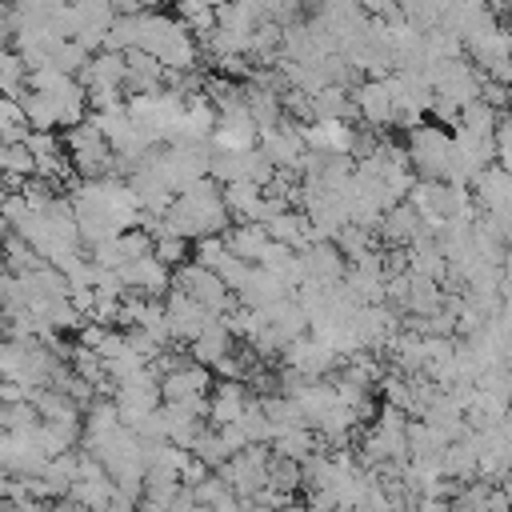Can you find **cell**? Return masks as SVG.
<instances>
[{"label":"cell","mask_w":512,"mask_h":512,"mask_svg":"<svg viewBox=\"0 0 512 512\" xmlns=\"http://www.w3.org/2000/svg\"><path fill=\"white\" fill-rule=\"evenodd\" d=\"M408 164L428 180H448L452 132H444L440 124H412V132H408Z\"/></svg>","instance_id":"6da1fadb"},{"label":"cell","mask_w":512,"mask_h":512,"mask_svg":"<svg viewBox=\"0 0 512 512\" xmlns=\"http://www.w3.org/2000/svg\"><path fill=\"white\" fill-rule=\"evenodd\" d=\"M172 288H180V292H188L192 300H200L212 316H224L228 308H232V292H228V284L208 268V264H200V260H184L180 268H172Z\"/></svg>","instance_id":"7a4b0ae2"},{"label":"cell","mask_w":512,"mask_h":512,"mask_svg":"<svg viewBox=\"0 0 512 512\" xmlns=\"http://www.w3.org/2000/svg\"><path fill=\"white\" fill-rule=\"evenodd\" d=\"M212 388V372L208 364H172L168 372H160V400L168 404H180V400H204Z\"/></svg>","instance_id":"3957f363"},{"label":"cell","mask_w":512,"mask_h":512,"mask_svg":"<svg viewBox=\"0 0 512 512\" xmlns=\"http://www.w3.org/2000/svg\"><path fill=\"white\" fill-rule=\"evenodd\" d=\"M352 104H356V116H360L368 128H388V124H396V100H392L388 76H368V80L356 88Z\"/></svg>","instance_id":"277c9868"},{"label":"cell","mask_w":512,"mask_h":512,"mask_svg":"<svg viewBox=\"0 0 512 512\" xmlns=\"http://www.w3.org/2000/svg\"><path fill=\"white\" fill-rule=\"evenodd\" d=\"M164 316H168V332H172V340H180V344L196 340V336L204 332V324L212 320V312H208L200 300H192L188 292H180V288L168 292V300H164Z\"/></svg>","instance_id":"5b68a950"},{"label":"cell","mask_w":512,"mask_h":512,"mask_svg":"<svg viewBox=\"0 0 512 512\" xmlns=\"http://www.w3.org/2000/svg\"><path fill=\"white\" fill-rule=\"evenodd\" d=\"M244 404H248V388L236 376H224L220 384L208 388V420L212 424H232L244 412Z\"/></svg>","instance_id":"8992f818"},{"label":"cell","mask_w":512,"mask_h":512,"mask_svg":"<svg viewBox=\"0 0 512 512\" xmlns=\"http://www.w3.org/2000/svg\"><path fill=\"white\" fill-rule=\"evenodd\" d=\"M160 84H164V64L144 48H128L124 52V88L128 92H156Z\"/></svg>","instance_id":"52a82bcc"},{"label":"cell","mask_w":512,"mask_h":512,"mask_svg":"<svg viewBox=\"0 0 512 512\" xmlns=\"http://www.w3.org/2000/svg\"><path fill=\"white\" fill-rule=\"evenodd\" d=\"M188 344H192V360H200V364L212 368L220 356L232 352V332H228L224 316H212V320L204 324V332H200L196 340H188Z\"/></svg>","instance_id":"ba28073f"},{"label":"cell","mask_w":512,"mask_h":512,"mask_svg":"<svg viewBox=\"0 0 512 512\" xmlns=\"http://www.w3.org/2000/svg\"><path fill=\"white\" fill-rule=\"evenodd\" d=\"M236 428L244 432V440H248V444H264V440H272V424H268V416H264V404H260V400H252V396H248L244 412L236 416Z\"/></svg>","instance_id":"9c48e42d"},{"label":"cell","mask_w":512,"mask_h":512,"mask_svg":"<svg viewBox=\"0 0 512 512\" xmlns=\"http://www.w3.org/2000/svg\"><path fill=\"white\" fill-rule=\"evenodd\" d=\"M24 84H28V64H24V56L0 52V92H4V96H20Z\"/></svg>","instance_id":"30bf717a"},{"label":"cell","mask_w":512,"mask_h":512,"mask_svg":"<svg viewBox=\"0 0 512 512\" xmlns=\"http://www.w3.org/2000/svg\"><path fill=\"white\" fill-rule=\"evenodd\" d=\"M480 100L492 104L496 112H504V108H508V84H500V80H492V76H480Z\"/></svg>","instance_id":"8fae6325"},{"label":"cell","mask_w":512,"mask_h":512,"mask_svg":"<svg viewBox=\"0 0 512 512\" xmlns=\"http://www.w3.org/2000/svg\"><path fill=\"white\" fill-rule=\"evenodd\" d=\"M356 4H360L368 16H384V20L400 12V4H396V0H356Z\"/></svg>","instance_id":"7c38bea8"},{"label":"cell","mask_w":512,"mask_h":512,"mask_svg":"<svg viewBox=\"0 0 512 512\" xmlns=\"http://www.w3.org/2000/svg\"><path fill=\"white\" fill-rule=\"evenodd\" d=\"M4 152H8V144H4V140H0V168H4Z\"/></svg>","instance_id":"4fadbf2b"},{"label":"cell","mask_w":512,"mask_h":512,"mask_svg":"<svg viewBox=\"0 0 512 512\" xmlns=\"http://www.w3.org/2000/svg\"><path fill=\"white\" fill-rule=\"evenodd\" d=\"M508 52H512V32H508Z\"/></svg>","instance_id":"5bb4252c"}]
</instances>
